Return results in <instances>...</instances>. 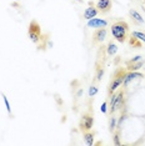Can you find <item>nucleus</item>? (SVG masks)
Here are the masks:
<instances>
[{
    "label": "nucleus",
    "instance_id": "2",
    "mask_svg": "<svg viewBox=\"0 0 145 146\" xmlns=\"http://www.w3.org/2000/svg\"><path fill=\"white\" fill-rule=\"evenodd\" d=\"M124 106V90H120L118 92H113L110 95V112L111 115L121 110Z\"/></svg>",
    "mask_w": 145,
    "mask_h": 146
},
{
    "label": "nucleus",
    "instance_id": "8",
    "mask_svg": "<svg viewBox=\"0 0 145 146\" xmlns=\"http://www.w3.org/2000/svg\"><path fill=\"white\" fill-rule=\"evenodd\" d=\"M140 78H144L143 74H140V72H136V71H129L125 74V78H124V81H123V86L124 88H126L128 85H129L130 81H133L134 79H140Z\"/></svg>",
    "mask_w": 145,
    "mask_h": 146
},
{
    "label": "nucleus",
    "instance_id": "15",
    "mask_svg": "<svg viewBox=\"0 0 145 146\" xmlns=\"http://www.w3.org/2000/svg\"><path fill=\"white\" fill-rule=\"evenodd\" d=\"M141 66H143V60L138 61L136 64L135 62H133V64H128V70L129 71H136L138 69H140Z\"/></svg>",
    "mask_w": 145,
    "mask_h": 146
},
{
    "label": "nucleus",
    "instance_id": "10",
    "mask_svg": "<svg viewBox=\"0 0 145 146\" xmlns=\"http://www.w3.org/2000/svg\"><path fill=\"white\" fill-rule=\"evenodd\" d=\"M98 13H99V10L96 9V6L91 5V6H88V8L84 10L83 16H84V19H86V20H90V19H93V18H96Z\"/></svg>",
    "mask_w": 145,
    "mask_h": 146
},
{
    "label": "nucleus",
    "instance_id": "17",
    "mask_svg": "<svg viewBox=\"0 0 145 146\" xmlns=\"http://www.w3.org/2000/svg\"><path fill=\"white\" fill-rule=\"evenodd\" d=\"M98 91H99V89L96 88V86L91 85L90 88H89V98H93V96H95L98 94Z\"/></svg>",
    "mask_w": 145,
    "mask_h": 146
},
{
    "label": "nucleus",
    "instance_id": "4",
    "mask_svg": "<svg viewBox=\"0 0 145 146\" xmlns=\"http://www.w3.org/2000/svg\"><path fill=\"white\" fill-rule=\"evenodd\" d=\"M29 39L34 42V44H38L41 39V30L40 26L36 21H31L30 25H29Z\"/></svg>",
    "mask_w": 145,
    "mask_h": 146
},
{
    "label": "nucleus",
    "instance_id": "25",
    "mask_svg": "<svg viewBox=\"0 0 145 146\" xmlns=\"http://www.w3.org/2000/svg\"><path fill=\"white\" fill-rule=\"evenodd\" d=\"M144 70H145V68H144Z\"/></svg>",
    "mask_w": 145,
    "mask_h": 146
},
{
    "label": "nucleus",
    "instance_id": "9",
    "mask_svg": "<svg viewBox=\"0 0 145 146\" xmlns=\"http://www.w3.org/2000/svg\"><path fill=\"white\" fill-rule=\"evenodd\" d=\"M96 9L99 10V13H108L111 9V0H98L96 3Z\"/></svg>",
    "mask_w": 145,
    "mask_h": 146
},
{
    "label": "nucleus",
    "instance_id": "7",
    "mask_svg": "<svg viewBox=\"0 0 145 146\" xmlns=\"http://www.w3.org/2000/svg\"><path fill=\"white\" fill-rule=\"evenodd\" d=\"M88 28L90 29H100V28H106L108 26V20L105 19H99V18H93L88 20Z\"/></svg>",
    "mask_w": 145,
    "mask_h": 146
},
{
    "label": "nucleus",
    "instance_id": "6",
    "mask_svg": "<svg viewBox=\"0 0 145 146\" xmlns=\"http://www.w3.org/2000/svg\"><path fill=\"white\" fill-rule=\"evenodd\" d=\"M106 36H108V30L105 28L96 29L93 34V42L94 44H100V42H103L106 39Z\"/></svg>",
    "mask_w": 145,
    "mask_h": 146
},
{
    "label": "nucleus",
    "instance_id": "21",
    "mask_svg": "<svg viewBox=\"0 0 145 146\" xmlns=\"http://www.w3.org/2000/svg\"><path fill=\"white\" fill-rule=\"evenodd\" d=\"M100 110H101V112H103V114H106V112H108V102H106V101H104L103 104H101Z\"/></svg>",
    "mask_w": 145,
    "mask_h": 146
},
{
    "label": "nucleus",
    "instance_id": "5",
    "mask_svg": "<svg viewBox=\"0 0 145 146\" xmlns=\"http://www.w3.org/2000/svg\"><path fill=\"white\" fill-rule=\"evenodd\" d=\"M94 125V117L91 114H84L81 116V120H80V129L84 131H89L91 130Z\"/></svg>",
    "mask_w": 145,
    "mask_h": 146
},
{
    "label": "nucleus",
    "instance_id": "1",
    "mask_svg": "<svg viewBox=\"0 0 145 146\" xmlns=\"http://www.w3.org/2000/svg\"><path fill=\"white\" fill-rule=\"evenodd\" d=\"M128 33H129V24L126 21H116L111 25V35L121 44L126 41Z\"/></svg>",
    "mask_w": 145,
    "mask_h": 146
},
{
    "label": "nucleus",
    "instance_id": "3",
    "mask_svg": "<svg viewBox=\"0 0 145 146\" xmlns=\"http://www.w3.org/2000/svg\"><path fill=\"white\" fill-rule=\"evenodd\" d=\"M125 72L123 69H119V70H116V72L114 74V78L113 80H111L110 85H109V94H113V92L116 90L118 88H120L121 85H123V81H124V78H125Z\"/></svg>",
    "mask_w": 145,
    "mask_h": 146
},
{
    "label": "nucleus",
    "instance_id": "18",
    "mask_svg": "<svg viewBox=\"0 0 145 146\" xmlns=\"http://www.w3.org/2000/svg\"><path fill=\"white\" fill-rule=\"evenodd\" d=\"M113 142H114V145H116V146H120L121 145V142H120V135H119V132H115L114 136H113Z\"/></svg>",
    "mask_w": 145,
    "mask_h": 146
},
{
    "label": "nucleus",
    "instance_id": "22",
    "mask_svg": "<svg viewBox=\"0 0 145 146\" xmlns=\"http://www.w3.org/2000/svg\"><path fill=\"white\" fill-rule=\"evenodd\" d=\"M141 60V56L140 55H138V56H135V58H133L131 60L128 62V64H133V62H138V61H140Z\"/></svg>",
    "mask_w": 145,
    "mask_h": 146
},
{
    "label": "nucleus",
    "instance_id": "16",
    "mask_svg": "<svg viewBox=\"0 0 145 146\" xmlns=\"http://www.w3.org/2000/svg\"><path fill=\"white\" fill-rule=\"evenodd\" d=\"M131 36H133V38H135V39H139L140 41L145 42V34H144V33H140V31H133Z\"/></svg>",
    "mask_w": 145,
    "mask_h": 146
},
{
    "label": "nucleus",
    "instance_id": "12",
    "mask_svg": "<svg viewBox=\"0 0 145 146\" xmlns=\"http://www.w3.org/2000/svg\"><path fill=\"white\" fill-rule=\"evenodd\" d=\"M106 52H108V55H109V56H113V55H115V54L118 52V46L115 45L113 41H110V42L108 44Z\"/></svg>",
    "mask_w": 145,
    "mask_h": 146
},
{
    "label": "nucleus",
    "instance_id": "13",
    "mask_svg": "<svg viewBox=\"0 0 145 146\" xmlns=\"http://www.w3.org/2000/svg\"><path fill=\"white\" fill-rule=\"evenodd\" d=\"M118 127V119L114 116V114L111 115L110 120H109V130H110L111 132L115 131V129Z\"/></svg>",
    "mask_w": 145,
    "mask_h": 146
},
{
    "label": "nucleus",
    "instance_id": "11",
    "mask_svg": "<svg viewBox=\"0 0 145 146\" xmlns=\"http://www.w3.org/2000/svg\"><path fill=\"white\" fill-rule=\"evenodd\" d=\"M84 141L88 146H93L94 145V132H90V131L85 132L84 134Z\"/></svg>",
    "mask_w": 145,
    "mask_h": 146
},
{
    "label": "nucleus",
    "instance_id": "20",
    "mask_svg": "<svg viewBox=\"0 0 145 146\" xmlns=\"http://www.w3.org/2000/svg\"><path fill=\"white\" fill-rule=\"evenodd\" d=\"M103 75H104V69L103 68H98V70H96V81H100L101 78H103Z\"/></svg>",
    "mask_w": 145,
    "mask_h": 146
},
{
    "label": "nucleus",
    "instance_id": "23",
    "mask_svg": "<svg viewBox=\"0 0 145 146\" xmlns=\"http://www.w3.org/2000/svg\"><path fill=\"white\" fill-rule=\"evenodd\" d=\"M81 94H83V90H79V91H78V96H80Z\"/></svg>",
    "mask_w": 145,
    "mask_h": 146
},
{
    "label": "nucleus",
    "instance_id": "24",
    "mask_svg": "<svg viewBox=\"0 0 145 146\" xmlns=\"http://www.w3.org/2000/svg\"><path fill=\"white\" fill-rule=\"evenodd\" d=\"M76 1H79V3H81V0H76Z\"/></svg>",
    "mask_w": 145,
    "mask_h": 146
},
{
    "label": "nucleus",
    "instance_id": "14",
    "mask_svg": "<svg viewBox=\"0 0 145 146\" xmlns=\"http://www.w3.org/2000/svg\"><path fill=\"white\" fill-rule=\"evenodd\" d=\"M130 15L133 16V19H134V20H136L138 23H140V24H143V23H144L143 16H141V15H140V14H139V13H138L136 10H133V9H131V10H130Z\"/></svg>",
    "mask_w": 145,
    "mask_h": 146
},
{
    "label": "nucleus",
    "instance_id": "19",
    "mask_svg": "<svg viewBox=\"0 0 145 146\" xmlns=\"http://www.w3.org/2000/svg\"><path fill=\"white\" fill-rule=\"evenodd\" d=\"M3 100H4V102H5V108H6V110H8V112H9V114H11L10 104H9V100H8V98L5 96V94H3Z\"/></svg>",
    "mask_w": 145,
    "mask_h": 146
}]
</instances>
